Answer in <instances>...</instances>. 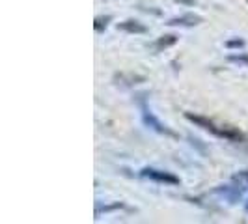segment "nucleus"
<instances>
[{
	"label": "nucleus",
	"instance_id": "nucleus-1",
	"mask_svg": "<svg viewBox=\"0 0 248 224\" xmlns=\"http://www.w3.org/2000/svg\"><path fill=\"white\" fill-rule=\"evenodd\" d=\"M185 118L188 122H192L196 127H200V129L211 133L215 137L224 138V140H228V142H232V144H245V142H247V137H245L239 129L232 127V125H218V124H215L213 120H209V118H205V116L190 114V112H186Z\"/></svg>",
	"mask_w": 248,
	"mask_h": 224
},
{
	"label": "nucleus",
	"instance_id": "nucleus-2",
	"mask_svg": "<svg viewBox=\"0 0 248 224\" xmlns=\"http://www.w3.org/2000/svg\"><path fill=\"white\" fill-rule=\"evenodd\" d=\"M138 107H140L142 122H144V125H146L148 129L155 131V133H159V135H164V137L177 138V133L172 131L166 124H162L161 120L153 114V111H151V107H149V103H148V99H146V96H144V94H142V96H138Z\"/></svg>",
	"mask_w": 248,
	"mask_h": 224
},
{
	"label": "nucleus",
	"instance_id": "nucleus-3",
	"mask_svg": "<svg viewBox=\"0 0 248 224\" xmlns=\"http://www.w3.org/2000/svg\"><path fill=\"white\" fill-rule=\"evenodd\" d=\"M140 176L146 177V179H151L155 183H162V185H179L181 179L175 174L168 172V170H161V168H153V166H146L140 170Z\"/></svg>",
	"mask_w": 248,
	"mask_h": 224
},
{
	"label": "nucleus",
	"instance_id": "nucleus-4",
	"mask_svg": "<svg viewBox=\"0 0 248 224\" xmlns=\"http://www.w3.org/2000/svg\"><path fill=\"white\" fill-rule=\"evenodd\" d=\"M213 192H215V194H218V196H220L222 200H226V202H230V204H235V202H239L241 196H243L245 187H241V185H220V187H217Z\"/></svg>",
	"mask_w": 248,
	"mask_h": 224
},
{
	"label": "nucleus",
	"instance_id": "nucleus-5",
	"mask_svg": "<svg viewBox=\"0 0 248 224\" xmlns=\"http://www.w3.org/2000/svg\"><path fill=\"white\" fill-rule=\"evenodd\" d=\"M203 19L196 15V13H183V15H177L166 21L168 26H181V28H192V26H198Z\"/></svg>",
	"mask_w": 248,
	"mask_h": 224
},
{
	"label": "nucleus",
	"instance_id": "nucleus-6",
	"mask_svg": "<svg viewBox=\"0 0 248 224\" xmlns=\"http://www.w3.org/2000/svg\"><path fill=\"white\" fill-rule=\"evenodd\" d=\"M118 30H124V32H129V34H146L148 26L142 25L140 21H135V19H127L124 23H118Z\"/></svg>",
	"mask_w": 248,
	"mask_h": 224
},
{
	"label": "nucleus",
	"instance_id": "nucleus-7",
	"mask_svg": "<svg viewBox=\"0 0 248 224\" xmlns=\"http://www.w3.org/2000/svg\"><path fill=\"white\" fill-rule=\"evenodd\" d=\"M114 80H116V84L122 88H131L138 84V82H144L146 79L144 77H140V75H125V73H120L114 77Z\"/></svg>",
	"mask_w": 248,
	"mask_h": 224
},
{
	"label": "nucleus",
	"instance_id": "nucleus-8",
	"mask_svg": "<svg viewBox=\"0 0 248 224\" xmlns=\"http://www.w3.org/2000/svg\"><path fill=\"white\" fill-rule=\"evenodd\" d=\"M177 39H179V37L175 36V34H166V36H161L155 43H153V50L161 52L162 49H168V47L175 45V43H177Z\"/></svg>",
	"mask_w": 248,
	"mask_h": 224
},
{
	"label": "nucleus",
	"instance_id": "nucleus-9",
	"mask_svg": "<svg viewBox=\"0 0 248 224\" xmlns=\"http://www.w3.org/2000/svg\"><path fill=\"white\" fill-rule=\"evenodd\" d=\"M112 21V15H99V17H95V21H93V28H95V32H103L108 23Z\"/></svg>",
	"mask_w": 248,
	"mask_h": 224
},
{
	"label": "nucleus",
	"instance_id": "nucleus-10",
	"mask_svg": "<svg viewBox=\"0 0 248 224\" xmlns=\"http://www.w3.org/2000/svg\"><path fill=\"white\" fill-rule=\"evenodd\" d=\"M122 208H124L122 202H116V204H110V206H103V208L97 204L95 206V217H99L101 213H108V211H114V209H122Z\"/></svg>",
	"mask_w": 248,
	"mask_h": 224
},
{
	"label": "nucleus",
	"instance_id": "nucleus-11",
	"mask_svg": "<svg viewBox=\"0 0 248 224\" xmlns=\"http://www.w3.org/2000/svg\"><path fill=\"white\" fill-rule=\"evenodd\" d=\"M228 60L239 65H248V52H237V54H230Z\"/></svg>",
	"mask_w": 248,
	"mask_h": 224
},
{
	"label": "nucleus",
	"instance_id": "nucleus-12",
	"mask_svg": "<svg viewBox=\"0 0 248 224\" xmlns=\"http://www.w3.org/2000/svg\"><path fill=\"white\" fill-rule=\"evenodd\" d=\"M226 47L228 49H241V47H245V39H239V37L230 39V41H226Z\"/></svg>",
	"mask_w": 248,
	"mask_h": 224
},
{
	"label": "nucleus",
	"instance_id": "nucleus-13",
	"mask_svg": "<svg viewBox=\"0 0 248 224\" xmlns=\"http://www.w3.org/2000/svg\"><path fill=\"white\" fill-rule=\"evenodd\" d=\"M235 179H245V181H248V170H241V172L235 176Z\"/></svg>",
	"mask_w": 248,
	"mask_h": 224
},
{
	"label": "nucleus",
	"instance_id": "nucleus-14",
	"mask_svg": "<svg viewBox=\"0 0 248 224\" xmlns=\"http://www.w3.org/2000/svg\"><path fill=\"white\" fill-rule=\"evenodd\" d=\"M175 2H183V4H190V6H192V4H196L194 0H175Z\"/></svg>",
	"mask_w": 248,
	"mask_h": 224
},
{
	"label": "nucleus",
	"instance_id": "nucleus-15",
	"mask_svg": "<svg viewBox=\"0 0 248 224\" xmlns=\"http://www.w3.org/2000/svg\"><path fill=\"white\" fill-rule=\"evenodd\" d=\"M245 208H247V211H248V202H247V204H245Z\"/></svg>",
	"mask_w": 248,
	"mask_h": 224
}]
</instances>
